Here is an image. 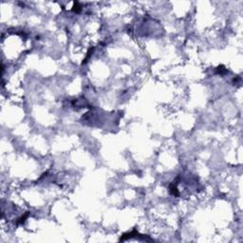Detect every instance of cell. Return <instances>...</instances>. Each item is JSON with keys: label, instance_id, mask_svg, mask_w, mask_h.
<instances>
[{"label": "cell", "instance_id": "3957f363", "mask_svg": "<svg viewBox=\"0 0 243 243\" xmlns=\"http://www.w3.org/2000/svg\"><path fill=\"white\" fill-rule=\"evenodd\" d=\"M217 72L219 73V74H224V73H226L227 72V69H224V67H218L217 68Z\"/></svg>", "mask_w": 243, "mask_h": 243}, {"label": "cell", "instance_id": "7a4b0ae2", "mask_svg": "<svg viewBox=\"0 0 243 243\" xmlns=\"http://www.w3.org/2000/svg\"><path fill=\"white\" fill-rule=\"evenodd\" d=\"M72 11L74 12V13H80L81 12V6H79V3L78 2H75L74 3V5H73V7H72Z\"/></svg>", "mask_w": 243, "mask_h": 243}, {"label": "cell", "instance_id": "6da1fadb", "mask_svg": "<svg viewBox=\"0 0 243 243\" xmlns=\"http://www.w3.org/2000/svg\"><path fill=\"white\" fill-rule=\"evenodd\" d=\"M28 217H29V213H27V214H25L24 216H22L21 217H19V218L17 219V224H22V223H24L25 220L28 218Z\"/></svg>", "mask_w": 243, "mask_h": 243}]
</instances>
